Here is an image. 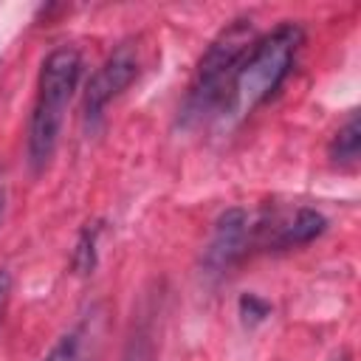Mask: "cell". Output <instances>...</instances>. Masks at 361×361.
Returning a JSON list of instances; mask_svg holds the SVG:
<instances>
[{"instance_id":"7","label":"cell","mask_w":361,"mask_h":361,"mask_svg":"<svg viewBox=\"0 0 361 361\" xmlns=\"http://www.w3.org/2000/svg\"><path fill=\"white\" fill-rule=\"evenodd\" d=\"M45 361H87V333H85V327H76L68 336H62L51 347Z\"/></svg>"},{"instance_id":"8","label":"cell","mask_w":361,"mask_h":361,"mask_svg":"<svg viewBox=\"0 0 361 361\" xmlns=\"http://www.w3.org/2000/svg\"><path fill=\"white\" fill-rule=\"evenodd\" d=\"M8 299H11V274L6 268H0V319L8 307Z\"/></svg>"},{"instance_id":"2","label":"cell","mask_w":361,"mask_h":361,"mask_svg":"<svg viewBox=\"0 0 361 361\" xmlns=\"http://www.w3.org/2000/svg\"><path fill=\"white\" fill-rule=\"evenodd\" d=\"M82 56L73 48H56L45 56L37 82V102L28 121V161L34 169H42L59 141L65 107L79 85Z\"/></svg>"},{"instance_id":"1","label":"cell","mask_w":361,"mask_h":361,"mask_svg":"<svg viewBox=\"0 0 361 361\" xmlns=\"http://www.w3.org/2000/svg\"><path fill=\"white\" fill-rule=\"evenodd\" d=\"M299 48H302V28L296 23H282L271 34L257 37V42L243 56L231 79L223 113L243 118L254 113L262 102H268L279 90V85L288 79Z\"/></svg>"},{"instance_id":"6","label":"cell","mask_w":361,"mask_h":361,"mask_svg":"<svg viewBox=\"0 0 361 361\" xmlns=\"http://www.w3.org/2000/svg\"><path fill=\"white\" fill-rule=\"evenodd\" d=\"M361 152V127H358V116L353 113L347 118L344 127H338L333 144H330V158L336 164H355Z\"/></svg>"},{"instance_id":"9","label":"cell","mask_w":361,"mask_h":361,"mask_svg":"<svg viewBox=\"0 0 361 361\" xmlns=\"http://www.w3.org/2000/svg\"><path fill=\"white\" fill-rule=\"evenodd\" d=\"M330 361H350V355H347V353H338V355H333Z\"/></svg>"},{"instance_id":"4","label":"cell","mask_w":361,"mask_h":361,"mask_svg":"<svg viewBox=\"0 0 361 361\" xmlns=\"http://www.w3.org/2000/svg\"><path fill=\"white\" fill-rule=\"evenodd\" d=\"M135 73H138V54L130 42H121L102 62V68L90 76V82L85 87V118L90 124L99 121L102 110L135 79Z\"/></svg>"},{"instance_id":"10","label":"cell","mask_w":361,"mask_h":361,"mask_svg":"<svg viewBox=\"0 0 361 361\" xmlns=\"http://www.w3.org/2000/svg\"><path fill=\"white\" fill-rule=\"evenodd\" d=\"M3 209H6V195H3V189H0V217H3Z\"/></svg>"},{"instance_id":"5","label":"cell","mask_w":361,"mask_h":361,"mask_svg":"<svg viewBox=\"0 0 361 361\" xmlns=\"http://www.w3.org/2000/svg\"><path fill=\"white\" fill-rule=\"evenodd\" d=\"M248 240H251V217L243 209H228L214 226L212 243L206 248V265L212 271L228 268L237 257L245 254Z\"/></svg>"},{"instance_id":"3","label":"cell","mask_w":361,"mask_h":361,"mask_svg":"<svg viewBox=\"0 0 361 361\" xmlns=\"http://www.w3.org/2000/svg\"><path fill=\"white\" fill-rule=\"evenodd\" d=\"M254 42H257V31L251 20H234L214 37V42L209 45V51L203 54L195 71V82L189 87L186 107H183L186 121H203L226 110L231 79Z\"/></svg>"}]
</instances>
